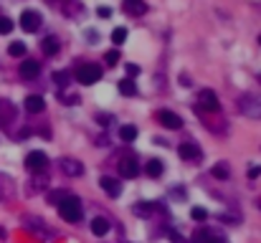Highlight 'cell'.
Returning a JSON list of instances; mask_svg holds the SVG:
<instances>
[{
  "mask_svg": "<svg viewBox=\"0 0 261 243\" xmlns=\"http://www.w3.org/2000/svg\"><path fill=\"white\" fill-rule=\"evenodd\" d=\"M58 213H61V218L68 220V223H79L82 216H84L82 200H79V198H74V195H66V198L58 202Z\"/></svg>",
  "mask_w": 261,
  "mask_h": 243,
  "instance_id": "cell-1",
  "label": "cell"
},
{
  "mask_svg": "<svg viewBox=\"0 0 261 243\" xmlns=\"http://www.w3.org/2000/svg\"><path fill=\"white\" fill-rule=\"evenodd\" d=\"M238 112L248 119H258L261 122V96L256 94H244L238 99Z\"/></svg>",
  "mask_w": 261,
  "mask_h": 243,
  "instance_id": "cell-2",
  "label": "cell"
},
{
  "mask_svg": "<svg viewBox=\"0 0 261 243\" xmlns=\"http://www.w3.org/2000/svg\"><path fill=\"white\" fill-rule=\"evenodd\" d=\"M99 78H102V68L99 66H94V64H79L76 66V81H79V84L92 86V84H96Z\"/></svg>",
  "mask_w": 261,
  "mask_h": 243,
  "instance_id": "cell-3",
  "label": "cell"
},
{
  "mask_svg": "<svg viewBox=\"0 0 261 243\" xmlns=\"http://www.w3.org/2000/svg\"><path fill=\"white\" fill-rule=\"evenodd\" d=\"M198 106H200L203 112H218V109H220L218 94H216L213 89H203V92L198 94Z\"/></svg>",
  "mask_w": 261,
  "mask_h": 243,
  "instance_id": "cell-4",
  "label": "cell"
},
{
  "mask_svg": "<svg viewBox=\"0 0 261 243\" xmlns=\"http://www.w3.org/2000/svg\"><path fill=\"white\" fill-rule=\"evenodd\" d=\"M20 28L26 33H36L41 28V13L38 10H23L20 13Z\"/></svg>",
  "mask_w": 261,
  "mask_h": 243,
  "instance_id": "cell-5",
  "label": "cell"
},
{
  "mask_svg": "<svg viewBox=\"0 0 261 243\" xmlns=\"http://www.w3.org/2000/svg\"><path fill=\"white\" fill-rule=\"evenodd\" d=\"M46 165H48V157L44 152H30L26 157V168L30 172H41V170H46Z\"/></svg>",
  "mask_w": 261,
  "mask_h": 243,
  "instance_id": "cell-6",
  "label": "cell"
},
{
  "mask_svg": "<svg viewBox=\"0 0 261 243\" xmlns=\"http://www.w3.org/2000/svg\"><path fill=\"white\" fill-rule=\"evenodd\" d=\"M26 228H28L30 233H36V236H41V238H51V236H54V233L46 228V223H44L41 218H30V216H28V218H26Z\"/></svg>",
  "mask_w": 261,
  "mask_h": 243,
  "instance_id": "cell-7",
  "label": "cell"
},
{
  "mask_svg": "<svg viewBox=\"0 0 261 243\" xmlns=\"http://www.w3.org/2000/svg\"><path fill=\"white\" fill-rule=\"evenodd\" d=\"M61 170H64L68 178H79V175H84V165H82L79 160H71V157L61 160Z\"/></svg>",
  "mask_w": 261,
  "mask_h": 243,
  "instance_id": "cell-8",
  "label": "cell"
},
{
  "mask_svg": "<svg viewBox=\"0 0 261 243\" xmlns=\"http://www.w3.org/2000/svg\"><path fill=\"white\" fill-rule=\"evenodd\" d=\"M99 185H102V190H104L109 198H117V195H122V185H120L114 178H109V175H104V178L99 180Z\"/></svg>",
  "mask_w": 261,
  "mask_h": 243,
  "instance_id": "cell-9",
  "label": "cell"
},
{
  "mask_svg": "<svg viewBox=\"0 0 261 243\" xmlns=\"http://www.w3.org/2000/svg\"><path fill=\"white\" fill-rule=\"evenodd\" d=\"M160 122H162V127H168V130H180L182 127V119L175 112H168V109L160 112Z\"/></svg>",
  "mask_w": 261,
  "mask_h": 243,
  "instance_id": "cell-10",
  "label": "cell"
},
{
  "mask_svg": "<svg viewBox=\"0 0 261 243\" xmlns=\"http://www.w3.org/2000/svg\"><path fill=\"white\" fill-rule=\"evenodd\" d=\"M13 195H16V182L0 172V200H10Z\"/></svg>",
  "mask_w": 261,
  "mask_h": 243,
  "instance_id": "cell-11",
  "label": "cell"
},
{
  "mask_svg": "<svg viewBox=\"0 0 261 243\" xmlns=\"http://www.w3.org/2000/svg\"><path fill=\"white\" fill-rule=\"evenodd\" d=\"M46 109V102H44V96H38V94H30V96H26V112H30V114H38V112H44Z\"/></svg>",
  "mask_w": 261,
  "mask_h": 243,
  "instance_id": "cell-12",
  "label": "cell"
},
{
  "mask_svg": "<svg viewBox=\"0 0 261 243\" xmlns=\"http://www.w3.org/2000/svg\"><path fill=\"white\" fill-rule=\"evenodd\" d=\"M137 172H140V168H137V160H122L120 162V175L122 178H137Z\"/></svg>",
  "mask_w": 261,
  "mask_h": 243,
  "instance_id": "cell-13",
  "label": "cell"
},
{
  "mask_svg": "<svg viewBox=\"0 0 261 243\" xmlns=\"http://www.w3.org/2000/svg\"><path fill=\"white\" fill-rule=\"evenodd\" d=\"M38 71H41V64H38V61H23V64H20V76H23V78L38 76Z\"/></svg>",
  "mask_w": 261,
  "mask_h": 243,
  "instance_id": "cell-14",
  "label": "cell"
},
{
  "mask_svg": "<svg viewBox=\"0 0 261 243\" xmlns=\"http://www.w3.org/2000/svg\"><path fill=\"white\" fill-rule=\"evenodd\" d=\"M124 10L130 16H142L147 10V6H144V0H124Z\"/></svg>",
  "mask_w": 261,
  "mask_h": 243,
  "instance_id": "cell-15",
  "label": "cell"
},
{
  "mask_svg": "<svg viewBox=\"0 0 261 243\" xmlns=\"http://www.w3.org/2000/svg\"><path fill=\"white\" fill-rule=\"evenodd\" d=\"M178 152H180V157H185V160H196V157L200 154V150H198L193 142H185V144H180V147H178Z\"/></svg>",
  "mask_w": 261,
  "mask_h": 243,
  "instance_id": "cell-16",
  "label": "cell"
},
{
  "mask_svg": "<svg viewBox=\"0 0 261 243\" xmlns=\"http://www.w3.org/2000/svg\"><path fill=\"white\" fill-rule=\"evenodd\" d=\"M92 233L94 236H106L109 233V220L106 218H94L92 220Z\"/></svg>",
  "mask_w": 261,
  "mask_h": 243,
  "instance_id": "cell-17",
  "label": "cell"
},
{
  "mask_svg": "<svg viewBox=\"0 0 261 243\" xmlns=\"http://www.w3.org/2000/svg\"><path fill=\"white\" fill-rule=\"evenodd\" d=\"M41 48H44L46 56H54V54H58V40H56L54 36H48V38L41 40Z\"/></svg>",
  "mask_w": 261,
  "mask_h": 243,
  "instance_id": "cell-18",
  "label": "cell"
},
{
  "mask_svg": "<svg viewBox=\"0 0 261 243\" xmlns=\"http://www.w3.org/2000/svg\"><path fill=\"white\" fill-rule=\"evenodd\" d=\"M162 170H165L162 160H150V162H147V175H150V178H160Z\"/></svg>",
  "mask_w": 261,
  "mask_h": 243,
  "instance_id": "cell-19",
  "label": "cell"
},
{
  "mask_svg": "<svg viewBox=\"0 0 261 243\" xmlns=\"http://www.w3.org/2000/svg\"><path fill=\"white\" fill-rule=\"evenodd\" d=\"M120 94H124V96H134L137 94V84L132 78H122L120 81Z\"/></svg>",
  "mask_w": 261,
  "mask_h": 243,
  "instance_id": "cell-20",
  "label": "cell"
},
{
  "mask_svg": "<svg viewBox=\"0 0 261 243\" xmlns=\"http://www.w3.org/2000/svg\"><path fill=\"white\" fill-rule=\"evenodd\" d=\"M120 137H122V142H134L137 140V127H132V124L120 127Z\"/></svg>",
  "mask_w": 261,
  "mask_h": 243,
  "instance_id": "cell-21",
  "label": "cell"
},
{
  "mask_svg": "<svg viewBox=\"0 0 261 243\" xmlns=\"http://www.w3.org/2000/svg\"><path fill=\"white\" fill-rule=\"evenodd\" d=\"M213 172V178H218V180H226L228 175H231V170H228V165H223V162H218V165L210 170Z\"/></svg>",
  "mask_w": 261,
  "mask_h": 243,
  "instance_id": "cell-22",
  "label": "cell"
},
{
  "mask_svg": "<svg viewBox=\"0 0 261 243\" xmlns=\"http://www.w3.org/2000/svg\"><path fill=\"white\" fill-rule=\"evenodd\" d=\"M112 40H114V46H122L127 40V28H114L112 30Z\"/></svg>",
  "mask_w": 261,
  "mask_h": 243,
  "instance_id": "cell-23",
  "label": "cell"
},
{
  "mask_svg": "<svg viewBox=\"0 0 261 243\" xmlns=\"http://www.w3.org/2000/svg\"><path fill=\"white\" fill-rule=\"evenodd\" d=\"M8 54H10V56H26V44L16 40V44H10V46H8Z\"/></svg>",
  "mask_w": 261,
  "mask_h": 243,
  "instance_id": "cell-24",
  "label": "cell"
},
{
  "mask_svg": "<svg viewBox=\"0 0 261 243\" xmlns=\"http://www.w3.org/2000/svg\"><path fill=\"white\" fill-rule=\"evenodd\" d=\"M134 213L142 216V218H147V216L152 213V206H150V202H137V206H134Z\"/></svg>",
  "mask_w": 261,
  "mask_h": 243,
  "instance_id": "cell-25",
  "label": "cell"
},
{
  "mask_svg": "<svg viewBox=\"0 0 261 243\" xmlns=\"http://www.w3.org/2000/svg\"><path fill=\"white\" fill-rule=\"evenodd\" d=\"M196 243H218V240L213 238V233H208V230H200V233H196Z\"/></svg>",
  "mask_w": 261,
  "mask_h": 243,
  "instance_id": "cell-26",
  "label": "cell"
},
{
  "mask_svg": "<svg viewBox=\"0 0 261 243\" xmlns=\"http://www.w3.org/2000/svg\"><path fill=\"white\" fill-rule=\"evenodd\" d=\"M13 30V20L10 18H0V36H6Z\"/></svg>",
  "mask_w": 261,
  "mask_h": 243,
  "instance_id": "cell-27",
  "label": "cell"
},
{
  "mask_svg": "<svg viewBox=\"0 0 261 243\" xmlns=\"http://www.w3.org/2000/svg\"><path fill=\"white\" fill-rule=\"evenodd\" d=\"M54 81H56L58 86H66L68 84V74L66 71H58V74H54Z\"/></svg>",
  "mask_w": 261,
  "mask_h": 243,
  "instance_id": "cell-28",
  "label": "cell"
},
{
  "mask_svg": "<svg viewBox=\"0 0 261 243\" xmlns=\"http://www.w3.org/2000/svg\"><path fill=\"white\" fill-rule=\"evenodd\" d=\"M104 61H106L109 66H117V61H120V51H109V54L104 56Z\"/></svg>",
  "mask_w": 261,
  "mask_h": 243,
  "instance_id": "cell-29",
  "label": "cell"
},
{
  "mask_svg": "<svg viewBox=\"0 0 261 243\" xmlns=\"http://www.w3.org/2000/svg\"><path fill=\"white\" fill-rule=\"evenodd\" d=\"M64 198H66V192H61V190H58V192H51V195H48V202H54V206H58V202H61Z\"/></svg>",
  "mask_w": 261,
  "mask_h": 243,
  "instance_id": "cell-30",
  "label": "cell"
},
{
  "mask_svg": "<svg viewBox=\"0 0 261 243\" xmlns=\"http://www.w3.org/2000/svg\"><path fill=\"white\" fill-rule=\"evenodd\" d=\"M190 216H193L196 220H206V216H208V213H206V208H193V210H190Z\"/></svg>",
  "mask_w": 261,
  "mask_h": 243,
  "instance_id": "cell-31",
  "label": "cell"
},
{
  "mask_svg": "<svg viewBox=\"0 0 261 243\" xmlns=\"http://www.w3.org/2000/svg\"><path fill=\"white\" fill-rule=\"evenodd\" d=\"M124 68H127V78H132V76H137V74H140V66H134V64H127Z\"/></svg>",
  "mask_w": 261,
  "mask_h": 243,
  "instance_id": "cell-32",
  "label": "cell"
},
{
  "mask_svg": "<svg viewBox=\"0 0 261 243\" xmlns=\"http://www.w3.org/2000/svg\"><path fill=\"white\" fill-rule=\"evenodd\" d=\"M170 243H188V240H185L180 233H170Z\"/></svg>",
  "mask_w": 261,
  "mask_h": 243,
  "instance_id": "cell-33",
  "label": "cell"
},
{
  "mask_svg": "<svg viewBox=\"0 0 261 243\" xmlns=\"http://www.w3.org/2000/svg\"><path fill=\"white\" fill-rule=\"evenodd\" d=\"M258 175H261V168H251L248 170V178H258Z\"/></svg>",
  "mask_w": 261,
  "mask_h": 243,
  "instance_id": "cell-34",
  "label": "cell"
},
{
  "mask_svg": "<svg viewBox=\"0 0 261 243\" xmlns=\"http://www.w3.org/2000/svg\"><path fill=\"white\" fill-rule=\"evenodd\" d=\"M99 16L106 18V16H112V10H109V8H99Z\"/></svg>",
  "mask_w": 261,
  "mask_h": 243,
  "instance_id": "cell-35",
  "label": "cell"
},
{
  "mask_svg": "<svg viewBox=\"0 0 261 243\" xmlns=\"http://www.w3.org/2000/svg\"><path fill=\"white\" fill-rule=\"evenodd\" d=\"M256 208H258V210H261V200H256Z\"/></svg>",
  "mask_w": 261,
  "mask_h": 243,
  "instance_id": "cell-36",
  "label": "cell"
},
{
  "mask_svg": "<svg viewBox=\"0 0 261 243\" xmlns=\"http://www.w3.org/2000/svg\"><path fill=\"white\" fill-rule=\"evenodd\" d=\"M48 3H56V0H48Z\"/></svg>",
  "mask_w": 261,
  "mask_h": 243,
  "instance_id": "cell-37",
  "label": "cell"
},
{
  "mask_svg": "<svg viewBox=\"0 0 261 243\" xmlns=\"http://www.w3.org/2000/svg\"><path fill=\"white\" fill-rule=\"evenodd\" d=\"M258 44H261V36H258Z\"/></svg>",
  "mask_w": 261,
  "mask_h": 243,
  "instance_id": "cell-38",
  "label": "cell"
},
{
  "mask_svg": "<svg viewBox=\"0 0 261 243\" xmlns=\"http://www.w3.org/2000/svg\"><path fill=\"white\" fill-rule=\"evenodd\" d=\"M124 243H127V240H124Z\"/></svg>",
  "mask_w": 261,
  "mask_h": 243,
  "instance_id": "cell-39",
  "label": "cell"
}]
</instances>
